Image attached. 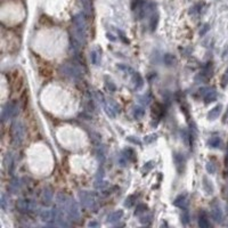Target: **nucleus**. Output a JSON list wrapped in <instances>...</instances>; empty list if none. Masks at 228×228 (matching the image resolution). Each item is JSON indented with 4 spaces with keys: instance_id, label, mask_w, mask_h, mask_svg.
<instances>
[{
    "instance_id": "nucleus-16",
    "label": "nucleus",
    "mask_w": 228,
    "mask_h": 228,
    "mask_svg": "<svg viewBox=\"0 0 228 228\" xmlns=\"http://www.w3.org/2000/svg\"><path fill=\"white\" fill-rule=\"evenodd\" d=\"M203 187H204V190H205L208 194H212L213 193V186H212L211 181L206 179V177L203 178Z\"/></svg>"
},
{
    "instance_id": "nucleus-13",
    "label": "nucleus",
    "mask_w": 228,
    "mask_h": 228,
    "mask_svg": "<svg viewBox=\"0 0 228 228\" xmlns=\"http://www.w3.org/2000/svg\"><path fill=\"white\" fill-rule=\"evenodd\" d=\"M40 215H41V219L43 220V221H49V220L54 219V211H50V210H43Z\"/></svg>"
},
{
    "instance_id": "nucleus-19",
    "label": "nucleus",
    "mask_w": 228,
    "mask_h": 228,
    "mask_svg": "<svg viewBox=\"0 0 228 228\" xmlns=\"http://www.w3.org/2000/svg\"><path fill=\"white\" fill-rule=\"evenodd\" d=\"M52 197H53V193L48 190H45L43 194H42V201H43V203H46V204H49V203H50Z\"/></svg>"
},
{
    "instance_id": "nucleus-10",
    "label": "nucleus",
    "mask_w": 228,
    "mask_h": 228,
    "mask_svg": "<svg viewBox=\"0 0 228 228\" xmlns=\"http://www.w3.org/2000/svg\"><path fill=\"white\" fill-rule=\"evenodd\" d=\"M221 111H222V105H221V104H219V105L215 106V107H213L212 109H210L209 114H208V119H210V120L217 119V118L220 115Z\"/></svg>"
},
{
    "instance_id": "nucleus-5",
    "label": "nucleus",
    "mask_w": 228,
    "mask_h": 228,
    "mask_svg": "<svg viewBox=\"0 0 228 228\" xmlns=\"http://www.w3.org/2000/svg\"><path fill=\"white\" fill-rule=\"evenodd\" d=\"M15 111H16V107H15V105H14L13 103H7L6 106H5L3 109V121L7 120V119H9L10 116H13Z\"/></svg>"
},
{
    "instance_id": "nucleus-12",
    "label": "nucleus",
    "mask_w": 228,
    "mask_h": 228,
    "mask_svg": "<svg viewBox=\"0 0 228 228\" xmlns=\"http://www.w3.org/2000/svg\"><path fill=\"white\" fill-rule=\"evenodd\" d=\"M123 215V211H115L113 212L112 215H109V219H107V221L109 222H114V221H118L119 219H121V217Z\"/></svg>"
},
{
    "instance_id": "nucleus-22",
    "label": "nucleus",
    "mask_w": 228,
    "mask_h": 228,
    "mask_svg": "<svg viewBox=\"0 0 228 228\" xmlns=\"http://www.w3.org/2000/svg\"><path fill=\"white\" fill-rule=\"evenodd\" d=\"M144 114H145V111L141 109V107H136L135 111H134V115H135V118H137V119L141 118Z\"/></svg>"
},
{
    "instance_id": "nucleus-17",
    "label": "nucleus",
    "mask_w": 228,
    "mask_h": 228,
    "mask_svg": "<svg viewBox=\"0 0 228 228\" xmlns=\"http://www.w3.org/2000/svg\"><path fill=\"white\" fill-rule=\"evenodd\" d=\"M132 75H134V82L136 84V87L140 88L141 86H143V84H144V80H143V78L140 77V74L134 72Z\"/></svg>"
},
{
    "instance_id": "nucleus-14",
    "label": "nucleus",
    "mask_w": 228,
    "mask_h": 228,
    "mask_svg": "<svg viewBox=\"0 0 228 228\" xmlns=\"http://www.w3.org/2000/svg\"><path fill=\"white\" fill-rule=\"evenodd\" d=\"M90 58H91V62H93L94 65H99L100 63V53L98 50H94L90 54Z\"/></svg>"
},
{
    "instance_id": "nucleus-1",
    "label": "nucleus",
    "mask_w": 228,
    "mask_h": 228,
    "mask_svg": "<svg viewBox=\"0 0 228 228\" xmlns=\"http://www.w3.org/2000/svg\"><path fill=\"white\" fill-rule=\"evenodd\" d=\"M74 34L80 42H86V23L82 15H77L73 18Z\"/></svg>"
},
{
    "instance_id": "nucleus-8",
    "label": "nucleus",
    "mask_w": 228,
    "mask_h": 228,
    "mask_svg": "<svg viewBox=\"0 0 228 228\" xmlns=\"http://www.w3.org/2000/svg\"><path fill=\"white\" fill-rule=\"evenodd\" d=\"M203 99H204V102H205L206 104L211 103V102H215V100L217 99V93H215L213 89H211V90L208 89V91H205V93L203 94Z\"/></svg>"
},
{
    "instance_id": "nucleus-4",
    "label": "nucleus",
    "mask_w": 228,
    "mask_h": 228,
    "mask_svg": "<svg viewBox=\"0 0 228 228\" xmlns=\"http://www.w3.org/2000/svg\"><path fill=\"white\" fill-rule=\"evenodd\" d=\"M13 132H14V140L16 143H21L24 136V128L19 122H16L13 125Z\"/></svg>"
},
{
    "instance_id": "nucleus-33",
    "label": "nucleus",
    "mask_w": 228,
    "mask_h": 228,
    "mask_svg": "<svg viewBox=\"0 0 228 228\" xmlns=\"http://www.w3.org/2000/svg\"><path fill=\"white\" fill-rule=\"evenodd\" d=\"M89 226H98V224H97V222H95V221H93V222H90Z\"/></svg>"
},
{
    "instance_id": "nucleus-7",
    "label": "nucleus",
    "mask_w": 228,
    "mask_h": 228,
    "mask_svg": "<svg viewBox=\"0 0 228 228\" xmlns=\"http://www.w3.org/2000/svg\"><path fill=\"white\" fill-rule=\"evenodd\" d=\"M17 208H18V210L21 212H29L30 210H32L31 202L26 201V200H19L17 202Z\"/></svg>"
},
{
    "instance_id": "nucleus-31",
    "label": "nucleus",
    "mask_w": 228,
    "mask_h": 228,
    "mask_svg": "<svg viewBox=\"0 0 228 228\" xmlns=\"http://www.w3.org/2000/svg\"><path fill=\"white\" fill-rule=\"evenodd\" d=\"M181 220H184V224L188 222V213H187V211L184 212V215H181Z\"/></svg>"
},
{
    "instance_id": "nucleus-32",
    "label": "nucleus",
    "mask_w": 228,
    "mask_h": 228,
    "mask_svg": "<svg viewBox=\"0 0 228 228\" xmlns=\"http://www.w3.org/2000/svg\"><path fill=\"white\" fill-rule=\"evenodd\" d=\"M227 120H228V109H227V112H226L225 116H224V120H222V121H224V123L227 122Z\"/></svg>"
},
{
    "instance_id": "nucleus-15",
    "label": "nucleus",
    "mask_w": 228,
    "mask_h": 228,
    "mask_svg": "<svg viewBox=\"0 0 228 228\" xmlns=\"http://www.w3.org/2000/svg\"><path fill=\"white\" fill-rule=\"evenodd\" d=\"M174 204L176 206H178V208H181V209H183V208H185V205H186V197L184 195H179L174 201Z\"/></svg>"
},
{
    "instance_id": "nucleus-20",
    "label": "nucleus",
    "mask_w": 228,
    "mask_h": 228,
    "mask_svg": "<svg viewBox=\"0 0 228 228\" xmlns=\"http://www.w3.org/2000/svg\"><path fill=\"white\" fill-rule=\"evenodd\" d=\"M199 226L201 228H208L210 226L209 221H208V219L204 215H200V219H199Z\"/></svg>"
},
{
    "instance_id": "nucleus-28",
    "label": "nucleus",
    "mask_w": 228,
    "mask_h": 228,
    "mask_svg": "<svg viewBox=\"0 0 228 228\" xmlns=\"http://www.w3.org/2000/svg\"><path fill=\"white\" fill-rule=\"evenodd\" d=\"M152 168H153V162H148V163H146V165H144V168H143V172H147L148 170H151Z\"/></svg>"
},
{
    "instance_id": "nucleus-3",
    "label": "nucleus",
    "mask_w": 228,
    "mask_h": 228,
    "mask_svg": "<svg viewBox=\"0 0 228 228\" xmlns=\"http://www.w3.org/2000/svg\"><path fill=\"white\" fill-rule=\"evenodd\" d=\"M61 70H62V72H63V74L68 75V77H72V78H80L81 77L80 68L74 64H64L61 68Z\"/></svg>"
},
{
    "instance_id": "nucleus-2",
    "label": "nucleus",
    "mask_w": 228,
    "mask_h": 228,
    "mask_svg": "<svg viewBox=\"0 0 228 228\" xmlns=\"http://www.w3.org/2000/svg\"><path fill=\"white\" fill-rule=\"evenodd\" d=\"M103 103H104V107H105V111L109 116H111V118H115L116 114L120 113V106L113 99L104 100Z\"/></svg>"
},
{
    "instance_id": "nucleus-25",
    "label": "nucleus",
    "mask_w": 228,
    "mask_h": 228,
    "mask_svg": "<svg viewBox=\"0 0 228 228\" xmlns=\"http://www.w3.org/2000/svg\"><path fill=\"white\" fill-rule=\"evenodd\" d=\"M228 84V70L225 72V74L222 75V78H221V86L222 87H226Z\"/></svg>"
},
{
    "instance_id": "nucleus-23",
    "label": "nucleus",
    "mask_w": 228,
    "mask_h": 228,
    "mask_svg": "<svg viewBox=\"0 0 228 228\" xmlns=\"http://www.w3.org/2000/svg\"><path fill=\"white\" fill-rule=\"evenodd\" d=\"M81 3H82V6L84 8V12L89 13L90 9H91V7H90V0H81Z\"/></svg>"
},
{
    "instance_id": "nucleus-9",
    "label": "nucleus",
    "mask_w": 228,
    "mask_h": 228,
    "mask_svg": "<svg viewBox=\"0 0 228 228\" xmlns=\"http://www.w3.org/2000/svg\"><path fill=\"white\" fill-rule=\"evenodd\" d=\"M211 215L217 222H220L222 220V212L219 205H213L211 209Z\"/></svg>"
},
{
    "instance_id": "nucleus-29",
    "label": "nucleus",
    "mask_w": 228,
    "mask_h": 228,
    "mask_svg": "<svg viewBox=\"0 0 228 228\" xmlns=\"http://www.w3.org/2000/svg\"><path fill=\"white\" fill-rule=\"evenodd\" d=\"M134 199H136V196L135 195H131V196H129L128 199H127V202H125V205L127 206H131V204L134 203V201L132 200Z\"/></svg>"
},
{
    "instance_id": "nucleus-6",
    "label": "nucleus",
    "mask_w": 228,
    "mask_h": 228,
    "mask_svg": "<svg viewBox=\"0 0 228 228\" xmlns=\"http://www.w3.org/2000/svg\"><path fill=\"white\" fill-rule=\"evenodd\" d=\"M174 159H175V163H176L177 170H178L179 174H181L184 170V167H185V159H184L183 155L179 154V153H176Z\"/></svg>"
},
{
    "instance_id": "nucleus-26",
    "label": "nucleus",
    "mask_w": 228,
    "mask_h": 228,
    "mask_svg": "<svg viewBox=\"0 0 228 228\" xmlns=\"http://www.w3.org/2000/svg\"><path fill=\"white\" fill-rule=\"evenodd\" d=\"M206 170H208V172H210V174H215V164L211 163V162H209V163L206 164Z\"/></svg>"
},
{
    "instance_id": "nucleus-30",
    "label": "nucleus",
    "mask_w": 228,
    "mask_h": 228,
    "mask_svg": "<svg viewBox=\"0 0 228 228\" xmlns=\"http://www.w3.org/2000/svg\"><path fill=\"white\" fill-rule=\"evenodd\" d=\"M107 88H109L111 91H115L116 87L114 86V84H113L112 81H107Z\"/></svg>"
},
{
    "instance_id": "nucleus-24",
    "label": "nucleus",
    "mask_w": 228,
    "mask_h": 228,
    "mask_svg": "<svg viewBox=\"0 0 228 228\" xmlns=\"http://www.w3.org/2000/svg\"><path fill=\"white\" fill-rule=\"evenodd\" d=\"M156 137H158V136L155 135V134H152V135L146 136V137H145V143H146V144H151L152 141H154L155 139H156Z\"/></svg>"
},
{
    "instance_id": "nucleus-21",
    "label": "nucleus",
    "mask_w": 228,
    "mask_h": 228,
    "mask_svg": "<svg viewBox=\"0 0 228 228\" xmlns=\"http://www.w3.org/2000/svg\"><path fill=\"white\" fill-rule=\"evenodd\" d=\"M220 143H221V141H220L219 137H212V138L209 140V145L211 147H215V148L219 147V146H220Z\"/></svg>"
},
{
    "instance_id": "nucleus-18",
    "label": "nucleus",
    "mask_w": 228,
    "mask_h": 228,
    "mask_svg": "<svg viewBox=\"0 0 228 228\" xmlns=\"http://www.w3.org/2000/svg\"><path fill=\"white\" fill-rule=\"evenodd\" d=\"M164 63H165L168 66H171V65H174L175 63H176V57L171 54L164 55Z\"/></svg>"
},
{
    "instance_id": "nucleus-27",
    "label": "nucleus",
    "mask_w": 228,
    "mask_h": 228,
    "mask_svg": "<svg viewBox=\"0 0 228 228\" xmlns=\"http://www.w3.org/2000/svg\"><path fill=\"white\" fill-rule=\"evenodd\" d=\"M145 210H147V206L145 205V204H139V205L137 206V210H136V215H139L140 212L145 211Z\"/></svg>"
},
{
    "instance_id": "nucleus-11",
    "label": "nucleus",
    "mask_w": 228,
    "mask_h": 228,
    "mask_svg": "<svg viewBox=\"0 0 228 228\" xmlns=\"http://www.w3.org/2000/svg\"><path fill=\"white\" fill-rule=\"evenodd\" d=\"M68 213H70L71 218L75 219V220H77V219L79 218V215H80L77 203L74 202V201H72V202L70 203V205H68Z\"/></svg>"
}]
</instances>
